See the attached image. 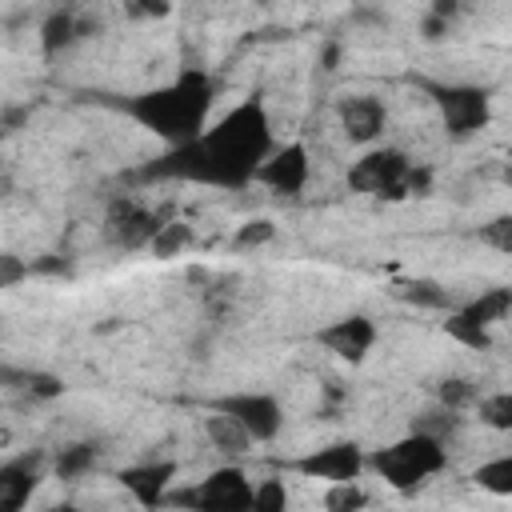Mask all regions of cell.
<instances>
[{
  "mask_svg": "<svg viewBox=\"0 0 512 512\" xmlns=\"http://www.w3.org/2000/svg\"><path fill=\"white\" fill-rule=\"evenodd\" d=\"M8 444H12V432H8V428H0V448H8Z\"/></svg>",
  "mask_w": 512,
  "mask_h": 512,
  "instance_id": "e575fe53",
  "label": "cell"
},
{
  "mask_svg": "<svg viewBox=\"0 0 512 512\" xmlns=\"http://www.w3.org/2000/svg\"><path fill=\"white\" fill-rule=\"evenodd\" d=\"M212 104H216L212 76L204 68H184L168 84L120 100V112L132 116L140 128H148L152 136H160L172 148V144H184L204 132V124L212 120Z\"/></svg>",
  "mask_w": 512,
  "mask_h": 512,
  "instance_id": "7a4b0ae2",
  "label": "cell"
},
{
  "mask_svg": "<svg viewBox=\"0 0 512 512\" xmlns=\"http://www.w3.org/2000/svg\"><path fill=\"white\" fill-rule=\"evenodd\" d=\"M204 436H208V444H212L220 456H244V452H252V444H256L228 412H216V408H208V416H204Z\"/></svg>",
  "mask_w": 512,
  "mask_h": 512,
  "instance_id": "e0dca14e",
  "label": "cell"
},
{
  "mask_svg": "<svg viewBox=\"0 0 512 512\" xmlns=\"http://www.w3.org/2000/svg\"><path fill=\"white\" fill-rule=\"evenodd\" d=\"M376 340H380V328H376V320L364 316V312H348V316H340V320H332V324H324V328L316 332V344L328 348V352H332L336 360H344V364L368 360V352L376 348Z\"/></svg>",
  "mask_w": 512,
  "mask_h": 512,
  "instance_id": "30bf717a",
  "label": "cell"
},
{
  "mask_svg": "<svg viewBox=\"0 0 512 512\" xmlns=\"http://www.w3.org/2000/svg\"><path fill=\"white\" fill-rule=\"evenodd\" d=\"M276 148L268 108L248 96L236 108H228L220 120H208L200 136L172 144L148 176L164 180H192V184H212V188H244L256 180V168L264 156Z\"/></svg>",
  "mask_w": 512,
  "mask_h": 512,
  "instance_id": "6da1fadb",
  "label": "cell"
},
{
  "mask_svg": "<svg viewBox=\"0 0 512 512\" xmlns=\"http://www.w3.org/2000/svg\"><path fill=\"white\" fill-rule=\"evenodd\" d=\"M472 408H476V416H480V424L484 428H492V432H512V392H480L476 400H472Z\"/></svg>",
  "mask_w": 512,
  "mask_h": 512,
  "instance_id": "44dd1931",
  "label": "cell"
},
{
  "mask_svg": "<svg viewBox=\"0 0 512 512\" xmlns=\"http://www.w3.org/2000/svg\"><path fill=\"white\" fill-rule=\"evenodd\" d=\"M448 28H452V24H448L444 16H436V12H428V16L420 20V36H424L428 44H436V40H444V36H448Z\"/></svg>",
  "mask_w": 512,
  "mask_h": 512,
  "instance_id": "1f68e13d",
  "label": "cell"
},
{
  "mask_svg": "<svg viewBox=\"0 0 512 512\" xmlns=\"http://www.w3.org/2000/svg\"><path fill=\"white\" fill-rule=\"evenodd\" d=\"M512 312V288L496 284V288H484L480 296L464 300V304H452L448 308V320H444V332L468 348H492V336L488 328H496L500 320H508Z\"/></svg>",
  "mask_w": 512,
  "mask_h": 512,
  "instance_id": "277c9868",
  "label": "cell"
},
{
  "mask_svg": "<svg viewBox=\"0 0 512 512\" xmlns=\"http://www.w3.org/2000/svg\"><path fill=\"white\" fill-rule=\"evenodd\" d=\"M392 292H396L404 304H412V308H428V312H448V308H452V292H448L440 280H432V276L396 280Z\"/></svg>",
  "mask_w": 512,
  "mask_h": 512,
  "instance_id": "ac0fdd59",
  "label": "cell"
},
{
  "mask_svg": "<svg viewBox=\"0 0 512 512\" xmlns=\"http://www.w3.org/2000/svg\"><path fill=\"white\" fill-rule=\"evenodd\" d=\"M368 504V492L360 488V480H332L324 492V508L328 512H356Z\"/></svg>",
  "mask_w": 512,
  "mask_h": 512,
  "instance_id": "d4e9b609",
  "label": "cell"
},
{
  "mask_svg": "<svg viewBox=\"0 0 512 512\" xmlns=\"http://www.w3.org/2000/svg\"><path fill=\"white\" fill-rule=\"evenodd\" d=\"M192 244H196L192 224H184V220H164V224L156 228V236L148 240V252H152L156 260H176V256H184Z\"/></svg>",
  "mask_w": 512,
  "mask_h": 512,
  "instance_id": "ffe728a7",
  "label": "cell"
},
{
  "mask_svg": "<svg viewBox=\"0 0 512 512\" xmlns=\"http://www.w3.org/2000/svg\"><path fill=\"white\" fill-rule=\"evenodd\" d=\"M252 508H256V512H284V508H288V488H284V480H256V484H252Z\"/></svg>",
  "mask_w": 512,
  "mask_h": 512,
  "instance_id": "4316f807",
  "label": "cell"
},
{
  "mask_svg": "<svg viewBox=\"0 0 512 512\" xmlns=\"http://www.w3.org/2000/svg\"><path fill=\"white\" fill-rule=\"evenodd\" d=\"M96 460H100V444L96 440H76V444L56 452L52 472H56V480H80L96 468Z\"/></svg>",
  "mask_w": 512,
  "mask_h": 512,
  "instance_id": "d6986e66",
  "label": "cell"
},
{
  "mask_svg": "<svg viewBox=\"0 0 512 512\" xmlns=\"http://www.w3.org/2000/svg\"><path fill=\"white\" fill-rule=\"evenodd\" d=\"M208 408L228 412L256 444H272L284 428V404L272 392H228V396H216Z\"/></svg>",
  "mask_w": 512,
  "mask_h": 512,
  "instance_id": "ba28073f",
  "label": "cell"
},
{
  "mask_svg": "<svg viewBox=\"0 0 512 512\" xmlns=\"http://www.w3.org/2000/svg\"><path fill=\"white\" fill-rule=\"evenodd\" d=\"M444 468H448V444L428 432H412V428H408V436L392 440L388 448L364 452V472H376L396 492H416Z\"/></svg>",
  "mask_w": 512,
  "mask_h": 512,
  "instance_id": "3957f363",
  "label": "cell"
},
{
  "mask_svg": "<svg viewBox=\"0 0 512 512\" xmlns=\"http://www.w3.org/2000/svg\"><path fill=\"white\" fill-rule=\"evenodd\" d=\"M472 480H476L484 492H492V496H512V456L500 452V456L484 460V464L472 472Z\"/></svg>",
  "mask_w": 512,
  "mask_h": 512,
  "instance_id": "603a6c76",
  "label": "cell"
},
{
  "mask_svg": "<svg viewBox=\"0 0 512 512\" xmlns=\"http://www.w3.org/2000/svg\"><path fill=\"white\" fill-rule=\"evenodd\" d=\"M336 120H340V132H344L352 144L372 148V144L384 136V128H388V108H384V100L372 96V92H352V96H344V100L336 104Z\"/></svg>",
  "mask_w": 512,
  "mask_h": 512,
  "instance_id": "4fadbf2b",
  "label": "cell"
},
{
  "mask_svg": "<svg viewBox=\"0 0 512 512\" xmlns=\"http://www.w3.org/2000/svg\"><path fill=\"white\" fill-rule=\"evenodd\" d=\"M308 176H312V160H308V148L300 140L276 144L264 156V164L256 168V184H264L280 196H300L308 188Z\"/></svg>",
  "mask_w": 512,
  "mask_h": 512,
  "instance_id": "8fae6325",
  "label": "cell"
},
{
  "mask_svg": "<svg viewBox=\"0 0 512 512\" xmlns=\"http://www.w3.org/2000/svg\"><path fill=\"white\" fill-rule=\"evenodd\" d=\"M40 484V456H16L0 464V512L28 508L32 492Z\"/></svg>",
  "mask_w": 512,
  "mask_h": 512,
  "instance_id": "9a60e30c",
  "label": "cell"
},
{
  "mask_svg": "<svg viewBox=\"0 0 512 512\" xmlns=\"http://www.w3.org/2000/svg\"><path fill=\"white\" fill-rule=\"evenodd\" d=\"M336 60H340V48L328 44V48H324V68H336Z\"/></svg>",
  "mask_w": 512,
  "mask_h": 512,
  "instance_id": "836d02e7",
  "label": "cell"
},
{
  "mask_svg": "<svg viewBox=\"0 0 512 512\" xmlns=\"http://www.w3.org/2000/svg\"><path fill=\"white\" fill-rule=\"evenodd\" d=\"M24 276H28V264L12 252H0V288H16Z\"/></svg>",
  "mask_w": 512,
  "mask_h": 512,
  "instance_id": "4dcf8cb0",
  "label": "cell"
},
{
  "mask_svg": "<svg viewBox=\"0 0 512 512\" xmlns=\"http://www.w3.org/2000/svg\"><path fill=\"white\" fill-rule=\"evenodd\" d=\"M164 504H184L204 512H244L252 508V480L240 464H224V468H212L196 488L164 492Z\"/></svg>",
  "mask_w": 512,
  "mask_h": 512,
  "instance_id": "5b68a950",
  "label": "cell"
},
{
  "mask_svg": "<svg viewBox=\"0 0 512 512\" xmlns=\"http://www.w3.org/2000/svg\"><path fill=\"white\" fill-rule=\"evenodd\" d=\"M116 480H120L144 508H160V504H164V492H168L172 480H176V464H172V460H144V464L124 468Z\"/></svg>",
  "mask_w": 512,
  "mask_h": 512,
  "instance_id": "5bb4252c",
  "label": "cell"
},
{
  "mask_svg": "<svg viewBox=\"0 0 512 512\" xmlns=\"http://www.w3.org/2000/svg\"><path fill=\"white\" fill-rule=\"evenodd\" d=\"M440 108V120H444V132L452 140H468L476 136L488 116H492V100L480 84H424Z\"/></svg>",
  "mask_w": 512,
  "mask_h": 512,
  "instance_id": "52a82bcc",
  "label": "cell"
},
{
  "mask_svg": "<svg viewBox=\"0 0 512 512\" xmlns=\"http://www.w3.org/2000/svg\"><path fill=\"white\" fill-rule=\"evenodd\" d=\"M124 12L132 20H164L172 16V0H124Z\"/></svg>",
  "mask_w": 512,
  "mask_h": 512,
  "instance_id": "f1b7e54d",
  "label": "cell"
},
{
  "mask_svg": "<svg viewBox=\"0 0 512 512\" xmlns=\"http://www.w3.org/2000/svg\"><path fill=\"white\" fill-rule=\"evenodd\" d=\"M0 376H16L20 388H24L28 396H40V400H52V396L64 392V384H60L52 372H0Z\"/></svg>",
  "mask_w": 512,
  "mask_h": 512,
  "instance_id": "83f0119b",
  "label": "cell"
},
{
  "mask_svg": "<svg viewBox=\"0 0 512 512\" xmlns=\"http://www.w3.org/2000/svg\"><path fill=\"white\" fill-rule=\"evenodd\" d=\"M480 240L492 244V248H500V252H508L512 248V220L508 216H496L488 228H480Z\"/></svg>",
  "mask_w": 512,
  "mask_h": 512,
  "instance_id": "f546056e",
  "label": "cell"
},
{
  "mask_svg": "<svg viewBox=\"0 0 512 512\" xmlns=\"http://www.w3.org/2000/svg\"><path fill=\"white\" fill-rule=\"evenodd\" d=\"M408 168L412 160L384 144V148H368L352 168H348V188L364 192V196H380V200H404L408 196Z\"/></svg>",
  "mask_w": 512,
  "mask_h": 512,
  "instance_id": "8992f818",
  "label": "cell"
},
{
  "mask_svg": "<svg viewBox=\"0 0 512 512\" xmlns=\"http://www.w3.org/2000/svg\"><path fill=\"white\" fill-rule=\"evenodd\" d=\"M272 240H276V220H268V216L244 220V224L236 228V236H232L236 248H264V244H272Z\"/></svg>",
  "mask_w": 512,
  "mask_h": 512,
  "instance_id": "484cf974",
  "label": "cell"
},
{
  "mask_svg": "<svg viewBox=\"0 0 512 512\" xmlns=\"http://www.w3.org/2000/svg\"><path fill=\"white\" fill-rule=\"evenodd\" d=\"M476 396H480V388H476V380H468V376H448V380L436 384V404H444V408H452V412L472 408Z\"/></svg>",
  "mask_w": 512,
  "mask_h": 512,
  "instance_id": "cb8c5ba5",
  "label": "cell"
},
{
  "mask_svg": "<svg viewBox=\"0 0 512 512\" xmlns=\"http://www.w3.org/2000/svg\"><path fill=\"white\" fill-rule=\"evenodd\" d=\"M460 424H464V416L452 412V408H444V404H436V408L412 416V432H428V436H436V440H444V444L460 432Z\"/></svg>",
  "mask_w": 512,
  "mask_h": 512,
  "instance_id": "7402d4cb",
  "label": "cell"
},
{
  "mask_svg": "<svg viewBox=\"0 0 512 512\" xmlns=\"http://www.w3.org/2000/svg\"><path fill=\"white\" fill-rule=\"evenodd\" d=\"M460 8H464V0H432V8L428 12H436V16H444L448 24L460 16Z\"/></svg>",
  "mask_w": 512,
  "mask_h": 512,
  "instance_id": "d6a6232c",
  "label": "cell"
},
{
  "mask_svg": "<svg viewBox=\"0 0 512 512\" xmlns=\"http://www.w3.org/2000/svg\"><path fill=\"white\" fill-rule=\"evenodd\" d=\"M292 468L308 480H360L364 476V448L356 440H336V444H324V448H312L308 456L292 460Z\"/></svg>",
  "mask_w": 512,
  "mask_h": 512,
  "instance_id": "7c38bea8",
  "label": "cell"
},
{
  "mask_svg": "<svg viewBox=\"0 0 512 512\" xmlns=\"http://www.w3.org/2000/svg\"><path fill=\"white\" fill-rule=\"evenodd\" d=\"M164 224V216L148 204H140L136 196H116L104 212V240L120 252H140L148 248V240L156 236V228Z\"/></svg>",
  "mask_w": 512,
  "mask_h": 512,
  "instance_id": "9c48e42d",
  "label": "cell"
},
{
  "mask_svg": "<svg viewBox=\"0 0 512 512\" xmlns=\"http://www.w3.org/2000/svg\"><path fill=\"white\" fill-rule=\"evenodd\" d=\"M100 32V24H92V20H80L76 12H68V8H56V12H48L44 20H40V48L48 52V56H60V52H68L72 44H80V40H88V36H96Z\"/></svg>",
  "mask_w": 512,
  "mask_h": 512,
  "instance_id": "2e32d148",
  "label": "cell"
}]
</instances>
